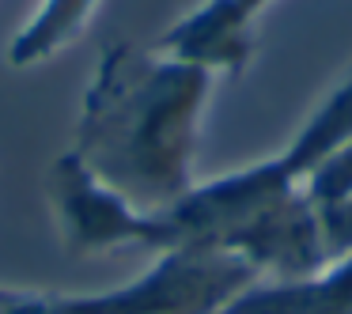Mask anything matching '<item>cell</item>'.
<instances>
[{
  "mask_svg": "<svg viewBox=\"0 0 352 314\" xmlns=\"http://www.w3.org/2000/svg\"><path fill=\"white\" fill-rule=\"evenodd\" d=\"M254 280V265L235 254L163 250L140 276L107 291L0 288V314H216Z\"/></svg>",
  "mask_w": 352,
  "mask_h": 314,
  "instance_id": "obj_3",
  "label": "cell"
},
{
  "mask_svg": "<svg viewBox=\"0 0 352 314\" xmlns=\"http://www.w3.org/2000/svg\"><path fill=\"white\" fill-rule=\"evenodd\" d=\"M311 314H352V254L311 276Z\"/></svg>",
  "mask_w": 352,
  "mask_h": 314,
  "instance_id": "obj_9",
  "label": "cell"
},
{
  "mask_svg": "<svg viewBox=\"0 0 352 314\" xmlns=\"http://www.w3.org/2000/svg\"><path fill=\"white\" fill-rule=\"evenodd\" d=\"M303 193L314 208H326V205L352 197V140L341 144L337 152H329L314 170H307Z\"/></svg>",
  "mask_w": 352,
  "mask_h": 314,
  "instance_id": "obj_8",
  "label": "cell"
},
{
  "mask_svg": "<svg viewBox=\"0 0 352 314\" xmlns=\"http://www.w3.org/2000/svg\"><path fill=\"white\" fill-rule=\"evenodd\" d=\"M269 4L273 0H205L175 27H167L155 49L208 69L212 76L216 72L239 76L254 57V23Z\"/></svg>",
  "mask_w": 352,
  "mask_h": 314,
  "instance_id": "obj_5",
  "label": "cell"
},
{
  "mask_svg": "<svg viewBox=\"0 0 352 314\" xmlns=\"http://www.w3.org/2000/svg\"><path fill=\"white\" fill-rule=\"evenodd\" d=\"M99 4L102 0H38L31 19L8 42V65L12 69H34V65L54 61L61 49H69L87 31Z\"/></svg>",
  "mask_w": 352,
  "mask_h": 314,
  "instance_id": "obj_6",
  "label": "cell"
},
{
  "mask_svg": "<svg viewBox=\"0 0 352 314\" xmlns=\"http://www.w3.org/2000/svg\"><path fill=\"white\" fill-rule=\"evenodd\" d=\"M42 193H46L57 238L72 258L114 250L160 254V216L129 205L118 190L95 178L72 148L50 163L46 178H42Z\"/></svg>",
  "mask_w": 352,
  "mask_h": 314,
  "instance_id": "obj_4",
  "label": "cell"
},
{
  "mask_svg": "<svg viewBox=\"0 0 352 314\" xmlns=\"http://www.w3.org/2000/svg\"><path fill=\"white\" fill-rule=\"evenodd\" d=\"M212 80L160 49L110 42L80 99L72 152L140 212H163L193 190Z\"/></svg>",
  "mask_w": 352,
  "mask_h": 314,
  "instance_id": "obj_1",
  "label": "cell"
},
{
  "mask_svg": "<svg viewBox=\"0 0 352 314\" xmlns=\"http://www.w3.org/2000/svg\"><path fill=\"white\" fill-rule=\"evenodd\" d=\"M160 216L163 250H220L235 254L254 273L273 280H303L326 269L318 212L303 182L280 155L243 170L193 182V190Z\"/></svg>",
  "mask_w": 352,
  "mask_h": 314,
  "instance_id": "obj_2",
  "label": "cell"
},
{
  "mask_svg": "<svg viewBox=\"0 0 352 314\" xmlns=\"http://www.w3.org/2000/svg\"><path fill=\"white\" fill-rule=\"evenodd\" d=\"M318 212V235H322V254L326 265L344 254H352V197L337 201V205L314 208Z\"/></svg>",
  "mask_w": 352,
  "mask_h": 314,
  "instance_id": "obj_10",
  "label": "cell"
},
{
  "mask_svg": "<svg viewBox=\"0 0 352 314\" xmlns=\"http://www.w3.org/2000/svg\"><path fill=\"white\" fill-rule=\"evenodd\" d=\"M352 140V76L344 84H337L329 91V99L307 117V125L296 133L288 148L280 152L284 167L303 182L307 170H314L329 152H337L341 144Z\"/></svg>",
  "mask_w": 352,
  "mask_h": 314,
  "instance_id": "obj_7",
  "label": "cell"
}]
</instances>
